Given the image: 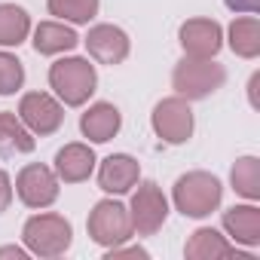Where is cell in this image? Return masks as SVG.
Wrapping results in <instances>:
<instances>
[{"mask_svg": "<svg viewBox=\"0 0 260 260\" xmlns=\"http://www.w3.org/2000/svg\"><path fill=\"white\" fill-rule=\"evenodd\" d=\"M220 196H223V187L208 172H187L175 181V190H172L175 208L184 217H208L220 205Z\"/></svg>", "mask_w": 260, "mask_h": 260, "instance_id": "1", "label": "cell"}, {"mask_svg": "<svg viewBox=\"0 0 260 260\" xmlns=\"http://www.w3.org/2000/svg\"><path fill=\"white\" fill-rule=\"evenodd\" d=\"M49 86L55 89V95L68 104V107H83L89 101V95L98 86V74L95 64H89V58H58L49 68Z\"/></svg>", "mask_w": 260, "mask_h": 260, "instance_id": "2", "label": "cell"}, {"mask_svg": "<svg viewBox=\"0 0 260 260\" xmlns=\"http://www.w3.org/2000/svg\"><path fill=\"white\" fill-rule=\"evenodd\" d=\"M226 80V71L223 64H217L214 58H184L175 64V74H172V86L181 98L187 101H202L208 95H214Z\"/></svg>", "mask_w": 260, "mask_h": 260, "instance_id": "3", "label": "cell"}, {"mask_svg": "<svg viewBox=\"0 0 260 260\" xmlns=\"http://www.w3.org/2000/svg\"><path fill=\"white\" fill-rule=\"evenodd\" d=\"M22 236H25V245H28L31 254H37V257H58V254H64L71 248L74 230H71V223L61 214L49 211V214H34L25 223Z\"/></svg>", "mask_w": 260, "mask_h": 260, "instance_id": "4", "label": "cell"}, {"mask_svg": "<svg viewBox=\"0 0 260 260\" xmlns=\"http://www.w3.org/2000/svg\"><path fill=\"white\" fill-rule=\"evenodd\" d=\"M89 236L95 245L101 248H113V245H122L128 236H132V217H128V208L122 202H113V199H101L92 211H89Z\"/></svg>", "mask_w": 260, "mask_h": 260, "instance_id": "5", "label": "cell"}, {"mask_svg": "<svg viewBox=\"0 0 260 260\" xmlns=\"http://www.w3.org/2000/svg\"><path fill=\"white\" fill-rule=\"evenodd\" d=\"M153 132L159 135V141L166 144H184L190 141L193 135V110H190V101L175 95V98H162L156 107H153Z\"/></svg>", "mask_w": 260, "mask_h": 260, "instance_id": "6", "label": "cell"}, {"mask_svg": "<svg viewBox=\"0 0 260 260\" xmlns=\"http://www.w3.org/2000/svg\"><path fill=\"white\" fill-rule=\"evenodd\" d=\"M128 217H132V230L138 236H153L166 217H169V199L159 190V184L144 181L138 184L135 196H132V208H128Z\"/></svg>", "mask_w": 260, "mask_h": 260, "instance_id": "7", "label": "cell"}, {"mask_svg": "<svg viewBox=\"0 0 260 260\" xmlns=\"http://www.w3.org/2000/svg\"><path fill=\"white\" fill-rule=\"evenodd\" d=\"M19 119L31 128V135H55L64 122V107L49 92H28L19 101Z\"/></svg>", "mask_w": 260, "mask_h": 260, "instance_id": "8", "label": "cell"}, {"mask_svg": "<svg viewBox=\"0 0 260 260\" xmlns=\"http://www.w3.org/2000/svg\"><path fill=\"white\" fill-rule=\"evenodd\" d=\"M16 193L28 208H49L58 199V175L49 166H25L16 178Z\"/></svg>", "mask_w": 260, "mask_h": 260, "instance_id": "9", "label": "cell"}, {"mask_svg": "<svg viewBox=\"0 0 260 260\" xmlns=\"http://www.w3.org/2000/svg\"><path fill=\"white\" fill-rule=\"evenodd\" d=\"M178 40L190 58H214L223 46V31L214 19H187L178 31Z\"/></svg>", "mask_w": 260, "mask_h": 260, "instance_id": "10", "label": "cell"}, {"mask_svg": "<svg viewBox=\"0 0 260 260\" xmlns=\"http://www.w3.org/2000/svg\"><path fill=\"white\" fill-rule=\"evenodd\" d=\"M83 43H86L89 55L95 61H101V64L113 68V64H122L128 58V34L122 28H116V25H95V28H89Z\"/></svg>", "mask_w": 260, "mask_h": 260, "instance_id": "11", "label": "cell"}, {"mask_svg": "<svg viewBox=\"0 0 260 260\" xmlns=\"http://www.w3.org/2000/svg\"><path fill=\"white\" fill-rule=\"evenodd\" d=\"M141 178V166L135 156H128V153H113L101 162L98 169V187L104 193H113V196H122L128 193Z\"/></svg>", "mask_w": 260, "mask_h": 260, "instance_id": "12", "label": "cell"}, {"mask_svg": "<svg viewBox=\"0 0 260 260\" xmlns=\"http://www.w3.org/2000/svg\"><path fill=\"white\" fill-rule=\"evenodd\" d=\"M92 169H95V153H92L89 144L74 141V144H64V147L55 153V175H58V181H64V184H80V181H86V178L92 175Z\"/></svg>", "mask_w": 260, "mask_h": 260, "instance_id": "13", "label": "cell"}, {"mask_svg": "<svg viewBox=\"0 0 260 260\" xmlns=\"http://www.w3.org/2000/svg\"><path fill=\"white\" fill-rule=\"evenodd\" d=\"M184 254H187L190 260H217V257L254 260L251 254H242V251H236V248L226 242V236H220V233H217V230H211V226H202V230H196V233L190 236V242H187Z\"/></svg>", "mask_w": 260, "mask_h": 260, "instance_id": "14", "label": "cell"}, {"mask_svg": "<svg viewBox=\"0 0 260 260\" xmlns=\"http://www.w3.org/2000/svg\"><path fill=\"white\" fill-rule=\"evenodd\" d=\"M119 125H122V116H119V110H116L113 104H107V101L92 104V107L80 116V132H83V138H89V141H95V144L110 141V138L119 132Z\"/></svg>", "mask_w": 260, "mask_h": 260, "instance_id": "15", "label": "cell"}, {"mask_svg": "<svg viewBox=\"0 0 260 260\" xmlns=\"http://www.w3.org/2000/svg\"><path fill=\"white\" fill-rule=\"evenodd\" d=\"M223 230L236 245H260V211L254 205H233L223 211Z\"/></svg>", "mask_w": 260, "mask_h": 260, "instance_id": "16", "label": "cell"}, {"mask_svg": "<svg viewBox=\"0 0 260 260\" xmlns=\"http://www.w3.org/2000/svg\"><path fill=\"white\" fill-rule=\"evenodd\" d=\"M37 147L31 128L10 110H0V153L16 156V153H31Z\"/></svg>", "mask_w": 260, "mask_h": 260, "instance_id": "17", "label": "cell"}, {"mask_svg": "<svg viewBox=\"0 0 260 260\" xmlns=\"http://www.w3.org/2000/svg\"><path fill=\"white\" fill-rule=\"evenodd\" d=\"M77 43H80L77 31L61 22H40L34 28V49L40 55H61V52H71Z\"/></svg>", "mask_w": 260, "mask_h": 260, "instance_id": "18", "label": "cell"}, {"mask_svg": "<svg viewBox=\"0 0 260 260\" xmlns=\"http://www.w3.org/2000/svg\"><path fill=\"white\" fill-rule=\"evenodd\" d=\"M230 49L239 58H257L260 55V22H257V16H239L230 25Z\"/></svg>", "mask_w": 260, "mask_h": 260, "instance_id": "19", "label": "cell"}, {"mask_svg": "<svg viewBox=\"0 0 260 260\" xmlns=\"http://www.w3.org/2000/svg\"><path fill=\"white\" fill-rule=\"evenodd\" d=\"M31 16L16 4H0V46H19L28 40Z\"/></svg>", "mask_w": 260, "mask_h": 260, "instance_id": "20", "label": "cell"}, {"mask_svg": "<svg viewBox=\"0 0 260 260\" xmlns=\"http://www.w3.org/2000/svg\"><path fill=\"white\" fill-rule=\"evenodd\" d=\"M230 181H233V187H236V193L239 196H245V199H260V162L254 159V156H242V159H236V166H233V172H230Z\"/></svg>", "mask_w": 260, "mask_h": 260, "instance_id": "21", "label": "cell"}, {"mask_svg": "<svg viewBox=\"0 0 260 260\" xmlns=\"http://www.w3.org/2000/svg\"><path fill=\"white\" fill-rule=\"evenodd\" d=\"M98 4L101 0H49V13L74 25H89L98 16Z\"/></svg>", "mask_w": 260, "mask_h": 260, "instance_id": "22", "label": "cell"}, {"mask_svg": "<svg viewBox=\"0 0 260 260\" xmlns=\"http://www.w3.org/2000/svg\"><path fill=\"white\" fill-rule=\"evenodd\" d=\"M25 86V68L16 55L0 49V95H16Z\"/></svg>", "mask_w": 260, "mask_h": 260, "instance_id": "23", "label": "cell"}, {"mask_svg": "<svg viewBox=\"0 0 260 260\" xmlns=\"http://www.w3.org/2000/svg\"><path fill=\"white\" fill-rule=\"evenodd\" d=\"M10 202H13V181H10V175L4 169H0V214L10 208Z\"/></svg>", "mask_w": 260, "mask_h": 260, "instance_id": "24", "label": "cell"}, {"mask_svg": "<svg viewBox=\"0 0 260 260\" xmlns=\"http://www.w3.org/2000/svg\"><path fill=\"white\" fill-rule=\"evenodd\" d=\"M223 4L233 10V13H242V16H254L260 10V0H223Z\"/></svg>", "mask_w": 260, "mask_h": 260, "instance_id": "25", "label": "cell"}, {"mask_svg": "<svg viewBox=\"0 0 260 260\" xmlns=\"http://www.w3.org/2000/svg\"><path fill=\"white\" fill-rule=\"evenodd\" d=\"M107 257L113 260V257H147V251L144 248H122V245H113V248H107Z\"/></svg>", "mask_w": 260, "mask_h": 260, "instance_id": "26", "label": "cell"}, {"mask_svg": "<svg viewBox=\"0 0 260 260\" xmlns=\"http://www.w3.org/2000/svg\"><path fill=\"white\" fill-rule=\"evenodd\" d=\"M0 257H16V260H25V257H28V251H25V248H19V245H7V248H0Z\"/></svg>", "mask_w": 260, "mask_h": 260, "instance_id": "27", "label": "cell"}, {"mask_svg": "<svg viewBox=\"0 0 260 260\" xmlns=\"http://www.w3.org/2000/svg\"><path fill=\"white\" fill-rule=\"evenodd\" d=\"M257 86H260V74H254V77H251V83H248V95H251V107H260V101H257Z\"/></svg>", "mask_w": 260, "mask_h": 260, "instance_id": "28", "label": "cell"}]
</instances>
